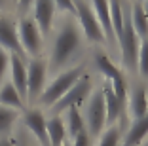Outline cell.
I'll return each instance as SVG.
<instances>
[{
	"label": "cell",
	"mask_w": 148,
	"mask_h": 146,
	"mask_svg": "<svg viewBox=\"0 0 148 146\" xmlns=\"http://www.w3.org/2000/svg\"><path fill=\"white\" fill-rule=\"evenodd\" d=\"M82 29L74 15L65 13L61 23L57 25L55 34L51 40L49 47V59H48V69L53 76L72 69L70 64L78 59L82 51Z\"/></svg>",
	"instance_id": "1"
},
{
	"label": "cell",
	"mask_w": 148,
	"mask_h": 146,
	"mask_svg": "<svg viewBox=\"0 0 148 146\" xmlns=\"http://www.w3.org/2000/svg\"><path fill=\"white\" fill-rule=\"evenodd\" d=\"M118 46H120V55H122V66L127 72L135 74L139 72V51H140V42L139 34L133 29L131 23V13H129V6H123V27L122 32L118 34Z\"/></svg>",
	"instance_id": "2"
},
{
	"label": "cell",
	"mask_w": 148,
	"mask_h": 146,
	"mask_svg": "<svg viewBox=\"0 0 148 146\" xmlns=\"http://www.w3.org/2000/svg\"><path fill=\"white\" fill-rule=\"evenodd\" d=\"M86 72H87L86 64H76V66H72V69L57 74V76H53L51 82H48V87L44 89V93L40 95L38 104L44 106V108H48V110L51 106H55V104L66 95V91H69L70 87H74V84L78 82Z\"/></svg>",
	"instance_id": "3"
},
{
	"label": "cell",
	"mask_w": 148,
	"mask_h": 146,
	"mask_svg": "<svg viewBox=\"0 0 148 146\" xmlns=\"http://www.w3.org/2000/svg\"><path fill=\"white\" fill-rule=\"evenodd\" d=\"M84 116V123H86V131L91 135L93 138H99L103 131L106 129V106H105V95L103 89H95L91 97L82 104L80 108Z\"/></svg>",
	"instance_id": "4"
},
{
	"label": "cell",
	"mask_w": 148,
	"mask_h": 146,
	"mask_svg": "<svg viewBox=\"0 0 148 146\" xmlns=\"http://www.w3.org/2000/svg\"><path fill=\"white\" fill-rule=\"evenodd\" d=\"M72 4H74V17H76V21H78L87 42L106 44L105 32H103L99 21H97V15L93 12L91 2L89 0H72Z\"/></svg>",
	"instance_id": "5"
},
{
	"label": "cell",
	"mask_w": 148,
	"mask_h": 146,
	"mask_svg": "<svg viewBox=\"0 0 148 146\" xmlns=\"http://www.w3.org/2000/svg\"><path fill=\"white\" fill-rule=\"evenodd\" d=\"M17 32H19V42H21V47L25 51L27 59L42 57L44 36L31 15H25L17 21Z\"/></svg>",
	"instance_id": "6"
},
{
	"label": "cell",
	"mask_w": 148,
	"mask_h": 146,
	"mask_svg": "<svg viewBox=\"0 0 148 146\" xmlns=\"http://www.w3.org/2000/svg\"><path fill=\"white\" fill-rule=\"evenodd\" d=\"M93 91H95L93 89V80H91V76L86 72L78 82L74 84V87H70V89L66 91V95L55 104V106L49 108V112H51V114H61V112H66L69 108H80L89 97H91Z\"/></svg>",
	"instance_id": "7"
},
{
	"label": "cell",
	"mask_w": 148,
	"mask_h": 146,
	"mask_svg": "<svg viewBox=\"0 0 148 146\" xmlns=\"http://www.w3.org/2000/svg\"><path fill=\"white\" fill-rule=\"evenodd\" d=\"M95 66L101 70V74L106 78V82H108L110 87L114 89L116 97L122 101L123 104H127V84H125L122 69H120L106 53H97L95 55Z\"/></svg>",
	"instance_id": "8"
},
{
	"label": "cell",
	"mask_w": 148,
	"mask_h": 146,
	"mask_svg": "<svg viewBox=\"0 0 148 146\" xmlns=\"http://www.w3.org/2000/svg\"><path fill=\"white\" fill-rule=\"evenodd\" d=\"M48 61L44 57H34L27 61V87H29V101H38L44 89L48 87Z\"/></svg>",
	"instance_id": "9"
},
{
	"label": "cell",
	"mask_w": 148,
	"mask_h": 146,
	"mask_svg": "<svg viewBox=\"0 0 148 146\" xmlns=\"http://www.w3.org/2000/svg\"><path fill=\"white\" fill-rule=\"evenodd\" d=\"M0 47L4 51H8L10 55H17L21 59L29 61L21 47V42H19L17 23L12 17H6V15H0Z\"/></svg>",
	"instance_id": "10"
},
{
	"label": "cell",
	"mask_w": 148,
	"mask_h": 146,
	"mask_svg": "<svg viewBox=\"0 0 148 146\" xmlns=\"http://www.w3.org/2000/svg\"><path fill=\"white\" fill-rule=\"evenodd\" d=\"M55 13H57V6L53 0H34L32 6V19L38 25L42 36L51 34L53 30V21H55Z\"/></svg>",
	"instance_id": "11"
},
{
	"label": "cell",
	"mask_w": 148,
	"mask_h": 146,
	"mask_svg": "<svg viewBox=\"0 0 148 146\" xmlns=\"http://www.w3.org/2000/svg\"><path fill=\"white\" fill-rule=\"evenodd\" d=\"M23 125L34 135V138L40 142V146L49 144L48 127H46L48 125V118H46V114L40 108H27L23 112Z\"/></svg>",
	"instance_id": "12"
},
{
	"label": "cell",
	"mask_w": 148,
	"mask_h": 146,
	"mask_svg": "<svg viewBox=\"0 0 148 146\" xmlns=\"http://www.w3.org/2000/svg\"><path fill=\"white\" fill-rule=\"evenodd\" d=\"M93 6V12L97 15L101 29L105 32V40L108 47H116V34H114V27H112V17H110V0H89Z\"/></svg>",
	"instance_id": "13"
},
{
	"label": "cell",
	"mask_w": 148,
	"mask_h": 146,
	"mask_svg": "<svg viewBox=\"0 0 148 146\" xmlns=\"http://www.w3.org/2000/svg\"><path fill=\"white\" fill-rule=\"evenodd\" d=\"M125 110L129 114L131 121L140 120L148 114V95L144 86H133V89L127 91V104Z\"/></svg>",
	"instance_id": "14"
},
{
	"label": "cell",
	"mask_w": 148,
	"mask_h": 146,
	"mask_svg": "<svg viewBox=\"0 0 148 146\" xmlns=\"http://www.w3.org/2000/svg\"><path fill=\"white\" fill-rule=\"evenodd\" d=\"M10 82L19 91L23 99H29V87H27V61L17 55H10Z\"/></svg>",
	"instance_id": "15"
},
{
	"label": "cell",
	"mask_w": 148,
	"mask_h": 146,
	"mask_svg": "<svg viewBox=\"0 0 148 146\" xmlns=\"http://www.w3.org/2000/svg\"><path fill=\"white\" fill-rule=\"evenodd\" d=\"M103 95H105V106H106V127L116 125L118 120H122V114L125 112V104L116 97L114 89L110 87V84L106 82L105 86L101 87Z\"/></svg>",
	"instance_id": "16"
},
{
	"label": "cell",
	"mask_w": 148,
	"mask_h": 146,
	"mask_svg": "<svg viewBox=\"0 0 148 146\" xmlns=\"http://www.w3.org/2000/svg\"><path fill=\"white\" fill-rule=\"evenodd\" d=\"M148 137V114L140 120H133L122 138V146H140Z\"/></svg>",
	"instance_id": "17"
},
{
	"label": "cell",
	"mask_w": 148,
	"mask_h": 146,
	"mask_svg": "<svg viewBox=\"0 0 148 146\" xmlns=\"http://www.w3.org/2000/svg\"><path fill=\"white\" fill-rule=\"evenodd\" d=\"M129 13H131V23L133 29L139 34L140 40H148V17L144 13L143 0H133L129 4Z\"/></svg>",
	"instance_id": "18"
},
{
	"label": "cell",
	"mask_w": 148,
	"mask_h": 146,
	"mask_svg": "<svg viewBox=\"0 0 148 146\" xmlns=\"http://www.w3.org/2000/svg\"><path fill=\"white\" fill-rule=\"evenodd\" d=\"M48 141L49 146H63L66 142V127L61 114H51L48 118Z\"/></svg>",
	"instance_id": "19"
},
{
	"label": "cell",
	"mask_w": 148,
	"mask_h": 146,
	"mask_svg": "<svg viewBox=\"0 0 148 146\" xmlns=\"http://www.w3.org/2000/svg\"><path fill=\"white\" fill-rule=\"evenodd\" d=\"M0 104L13 108V110H19V112L25 110V99L19 95V91L13 87V84L10 80L0 86Z\"/></svg>",
	"instance_id": "20"
},
{
	"label": "cell",
	"mask_w": 148,
	"mask_h": 146,
	"mask_svg": "<svg viewBox=\"0 0 148 146\" xmlns=\"http://www.w3.org/2000/svg\"><path fill=\"white\" fill-rule=\"evenodd\" d=\"M63 120H65L66 135L70 137V141L76 135H80L82 131H86V123H84V116H82V112H80V108H69L65 112Z\"/></svg>",
	"instance_id": "21"
},
{
	"label": "cell",
	"mask_w": 148,
	"mask_h": 146,
	"mask_svg": "<svg viewBox=\"0 0 148 146\" xmlns=\"http://www.w3.org/2000/svg\"><path fill=\"white\" fill-rule=\"evenodd\" d=\"M19 114H21L19 110H13V108L0 104V137H10L13 125L19 120Z\"/></svg>",
	"instance_id": "22"
},
{
	"label": "cell",
	"mask_w": 148,
	"mask_h": 146,
	"mask_svg": "<svg viewBox=\"0 0 148 146\" xmlns=\"http://www.w3.org/2000/svg\"><path fill=\"white\" fill-rule=\"evenodd\" d=\"M122 125L116 123V125H110L103 131L99 138H97V146H122Z\"/></svg>",
	"instance_id": "23"
},
{
	"label": "cell",
	"mask_w": 148,
	"mask_h": 146,
	"mask_svg": "<svg viewBox=\"0 0 148 146\" xmlns=\"http://www.w3.org/2000/svg\"><path fill=\"white\" fill-rule=\"evenodd\" d=\"M139 74L140 78L148 80V40L140 42V51H139Z\"/></svg>",
	"instance_id": "24"
},
{
	"label": "cell",
	"mask_w": 148,
	"mask_h": 146,
	"mask_svg": "<svg viewBox=\"0 0 148 146\" xmlns=\"http://www.w3.org/2000/svg\"><path fill=\"white\" fill-rule=\"evenodd\" d=\"M10 70V53L0 47V86L4 84V76Z\"/></svg>",
	"instance_id": "25"
},
{
	"label": "cell",
	"mask_w": 148,
	"mask_h": 146,
	"mask_svg": "<svg viewBox=\"0 0 148 146\" xmlns=\"http://www.w3.org/2000/svg\"><path fill=\"white\" fill-rule=\"evenodd\" d=\"M70 142H72V146H91L93 144V137L87 133V131H82V133L76 135Z\"/></svg>",
	"instance_id": "26"
},
{
	"label": "cell",
	"mask_w": 148,
	"mask_h": 146,
	"mask_svg": "<svg viewBox=\"0 0 148 146\" xmlns=\"http://www.w3.org/2000/svg\"><path fill=\"white\" fill-rule=\"evenodd\" d=\"M15 6H17V12L21 13V17L29 15V12L34 6V0H15Z\"/></svg>",
	"instance_id": "27"
},
{
	"label": "cell",
	"mask_w": 148,
	"mask_h": 146,
	"mask_svg": "<svg viewBox=\"0 0 148 146\" xmlns=\"http://www.w3.org/2000/svg\"><path fill=\"white\" fill-rule=\"evenodd\" d=\"M57 6V10L63 13H70V15H74V4L72 0H53Z\"/></svg>",
	"instance_id": "28"
},
{
	"label": "cell",
	"mask_w": 148,
	"mask_h": 146,
	"mask_svg": "<svg viewBox=\"0 0 148 146\" xmlns=\"http://www.w3.org/2000/svg\"><path fill=\"white\" fill-rule=\"evenodd\" d=\"M0 146H15V138L10 137H0Z\"/></svg>",
	"instance_id": "29"
},
{
	"label": "cell",
	"mask_w": 148,
	"mask_h": 146,
	"mask_svg": "<svg viewBox=\"0 0 148 146\" xmlns=\"http://www.w3.org/2000/svg\"><path fill=\"white\" fill-rule=\"evenodd\" d=\"M8 2H10V0H0V12H2V10H6Z\"/></svg>",
	"instance_id": "30"
},
{
	"label": "cell",
	"mask_w": 148,
	"mask_h": 146,
	"mask_svg": "<svg viewBox=\"0 0 148 146\" xmlns=\"http://www.w3.org/2000/svg\"><path fill=\"white\" fill-rule=\"evenodd\" d=\"M143 8H144V13H146V17H148V0H143Z\"/></svg>",
	"instance_id": "31"
},
{
	"label": "cell",
	"mask_w": 148,
	"mask_h": 146,
	"mask_svg": "<svg viewBox=\"0 0 148 146\" xmlns=\"http://www.w3.org/2000/svg\"><path fill=\"white\" fill-rule=\"evenodd\" d=\"M63 146H72V142H69V141H66V142H65V144H63Z\"/></svg>",
	"instance_id": "32"
},
{
	"label": "cell",
	"mask_w": 148,
	"mask_h": 146,
	"mask_svg": "<svg viewBox=\"0 0 148 146\" xmlns=\"http://www.w3.org/2000/svg\"><path fill=\"white\" fill-rule=\"evenodd\" d=\"M140 146H148V141H146V142H143V144H140Z\"/></svg>",
	"instance_id": "33"
},
{
	"label": "cell",
	"mask_w": 148,
	"mask_h": 146,
	"mask_svg": "<svg viewBox=\"0 0 148 146\" xmlns=\"http://www.w3.org/2000/svg\"><path fill=\"white\" fill-rule=\"evenodd\" d=\"M146 95H148V86H146Z\"/></svg>",
	"instance_id": "34"
},
{
	"label": "cell",
	"mask_w": 148,
	"mask_h": 146,
	"mask_svg": "<svg viewBox=\"0 0 148 146\" xmlns=\"http://www.w3.org/2000/svg\"><path fill=\"white\" fill-rule=\"evenodd\" d=\"M46 146H49V144H46Z\"/></svg>",
	"instance_id": "35"
}]
</instances>
